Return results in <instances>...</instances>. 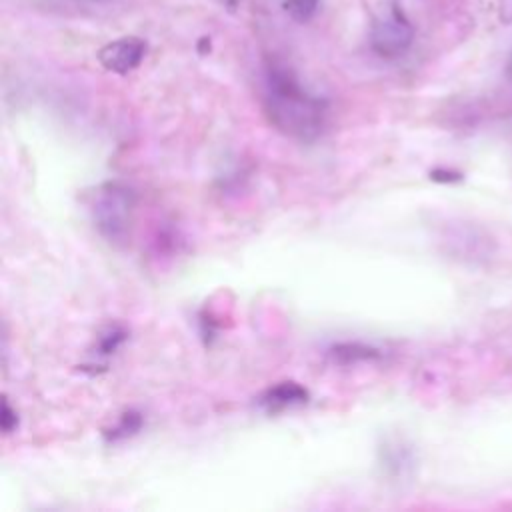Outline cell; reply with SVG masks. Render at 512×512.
I'll use <instances>...</instances> for the list:
<instances>
[{
    "label": "cell",
    "instance_id": "ba28073f",
    "mask_svg": "<svg viewBox=\"0 0 512 512\" xmlns=\"http://www.w3.org/2000/svg\"><path fill=\"white\" fill-rule=\"evenodd\" d=\"M142 426H144V416H142V412L130 408V410L122 412L120 418H118V422H116L114 426L106 428V430L102 432V436H104L106 442L116 444V442H122V440H126V438H132L134 434H138Z\"/></svg>",
    "mask_w": 512,
    "mask_h": 512
},
{
    "label": "cell",
    "instance_id": "9a60e30c",
    "mask_svg": "<svg viewBox=\"0 0 512 512\" xmlns=\"http://www.w3.org/2000/svg\"><path fill=\"white\" fill-rule=\"evenodd\" d=\"M80 2H90V4H108V2H114V0H80Z\"/></svg>",
    "mask_w": 512,
    "mask_h": 512
},
{
    "label": "cell",
    "instance_id": "52a82bcc",
    "mask_svg": "<svg viewBox=\"0 0 512 512\" xmlns=\"http://www.w3.org/2000/svg\"><path fill=\"white\" fill-rule=\"evenodd\" d=\"M328 358L340 366H354L360 362L380 360L382 352L364 342H336L328 348Z\"/></svg>",
    "mask_w": 512,
    "mask_h": 512
},
{
    "label": "cell",
    "instance_id": "9c48e42d",
    "mask_svg": "<svg viewBox=\"0 0 512 512\" xmlns=\"http://www.w3.org/2000/svg\"><path fill=\"white\" fill-rule=\"evenodd\" d=\"M126 338H128V332H126V328L124 326H120V324H108L106 328H102L100 330V334H98V338H96V356H110V354H114L124 342H126Z\"/></svg>",
    "mask_w": 512,
    "mask_h": 512
},
{
    "label": "cell",
    "instance_id": "8fae6325",
    "mask_svg": "<svg viewBox=\"0 0 512 512\" xmlns=\"http://www.w3.org/2000/svg\"><path fill=\"white\" fill-rule=\"evenodd\" d=\"M0 426H2V432L4 434H10L16 430L18 426V414L16 410L10 406V402L4 398L2 400V412H0Z\"/></svg>",
    "mask_w": 512,
    "mask_h": 512
},
{
    "label": "cell",
    "instance_id": "6da1fadb",
    "mask_svg": "<svg viewBox=\"0 0 512 512\" xmlns=\"http://www.w3.org/2000/svg\"><path fill=\"white\" fill-rule=\"evenodd\" d=\"M262 104L278 132L304 144L318 140L328 122V100L306 88L298 74L278 60L264 66Z\"/></svg>",
    "mask_w": 512,
    "mask_h": 512
},
{
    "label": "cell",
    "instance_id": "30bf717a",
    "mask_svg": "<svg viewBox=\"0 0 512 512\" xmlns=\"http://www.w3.org/2000/svg\"><path fill=\"white\" fill-rule=\"evenodd\" d=\"M282 4L290 18L302 24L310 22L320 8V0H282Z\"/></svg>",
    "mask_w": 512,
    "mask_h": 512
},
{
    "label": "cell",
    "instance_id": "3957f363",
    "mask_svg": "<svg viewBox=\"0 0 512 512\" xmlns=\"http://www.w3.org/2000/svg\"><path fill=\"white\" fill-rule=\"evenodd\" d=\"M414 42V26L398 4H392L384 16H378L368 32L370 50L382 60L404 56Z\"/></svg>",
    "mask_w": 512,
    "mask_h": 512
},
{
    "label": "cell",
    "instance_id": "5bb4252c",
    "mask_svg": "<svg viewBox=\"0 0 512 512\" xmlns=\"http://www.w3.org/2000/svg\"><path fill=\"white\" fill-rule=\"evenodd\" d=\"M506 74H508V78H512V52H510V58H508V66H506Z\"/></svg>",
    "mask_w": 512,
    "mask_h": 512
},
{
    "label": "cell",
    "instance_id": "7a4b0ae2",
    "mask_svg": "<svg viewBox=\"0 0 512 512\" xmlns=\"http://www.w3.org/2000/svg\"><path fill=\"white\" fill-rule=\"evenodd\" d=\"M136 192L120 180L102 182L90 194V216L98 234L114 244L128 242L136 212Z\"/></svg>",
    "mask_w": 512,
    "mask_h": 512
},
{
    "label": "cell",
    "instance_id": "277c9868",
    "mask_svg": "<svg viewBox=\"0 0 512 512\" xmlns=\"http://www.w3.org/2000/svg\"><path fill=\"white\" fill-rule=\"evenodd\" d=\"M146 42L138 36H122L98 50V62L104 70L114 74H128L136 70L146 56Z\"/></svg>",
    "mask_w": 512,
    "mask_h": 512
},
{
    "label": "cell",
    "instance_id": "5b68a950",
    "mask_svg": "<svg viewBox=\"0 0 512 512\" xmlns=\"http://www.w3.org/2000/svg\"><path fill=\"white\" fill-rule=\"evenodd\" d=\"M310 400V392L306 386H302L296 380H282L272 386H268L258 398L256 404L266 414H280L290 408L304 406Z\"/></svg>",
    "mask_w": 512,
    "mask_h": 512
},
{
    "label": "cell",
    "instance_id": "7c38bea8",
    "mask_svg": "<svg viewBox=\"0 0 512 512\" xmlns=\"http://www.w3.org/2000/svg\"><path fill=\"white\" fill-rule=\"evenodd\" d=\"M430 180L434 182H458L462 180V174L460 172H454V170H444V168H436L430 172Z\"/></svg>",
    "mask_w": 512,
    "mask_h": 512
},
{
    "label": "cell",
    "instance_id": "8992f818",
    "mask_svg": "<svg viewBox=\"0 0 512 512\" xmlns=\"http://www.w3.org/2000/svg\"><path fill=\"white\" fill-rule=\"evenodd\" d=\"M378 460L388 478L404 480L416 470V452L402 438H386L378 448Z\"/></svg>",
    "mask_w": 512,
    "mask_h": 512
},
{
    "label": "cell",
    "instance_id": "4fadbf2b",
    "mask_svg": "<svg viewBox=\"0 0 512 512\" xmlns=\"http://www.w3.org/2000/svg\"><path fill=\"white\" fill-rule=\"evenodd\" d=\"M498 18L502 24H512V0L498 2Z\"/></svg>",
    "mask_w": 512,
    "mask_h": 512
}]
</instances>
